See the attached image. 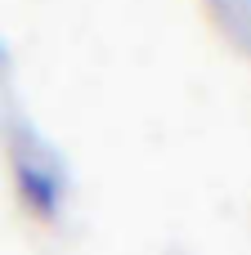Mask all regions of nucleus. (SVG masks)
Masks as SVG:
<instances>
[{
	"label": "nucleus",
	"instance_id": "obj_1",
	"mask_svg": "<svg viewBox=\"0 0 251 255\" xmlns=\"http://www.w3.org/2000/svg\"><path fill=\"white\" fill-rule=\"evenodd\" d=\"M18 193H22V202L36 211V215H49L54 211V179L40 170V166H31V161H18Z\"/></svg>",
	"mask_w": 251,
	"mask_h": 255
},
{
	"label": "nucleus",
	"instance_id": "obj_2",
	"mask_svg": "<svg viewBox=\"0 0 251 255\" xmlns=\"http://www.w3.org/2000/svg\"><path fill=\"white\" fill-rule=\"evenodd\" d=\"M0 58H4V54H0Z\"/></svg>",
	"mask_w": 251,
	"mask_h": 255
}]
</instances>
